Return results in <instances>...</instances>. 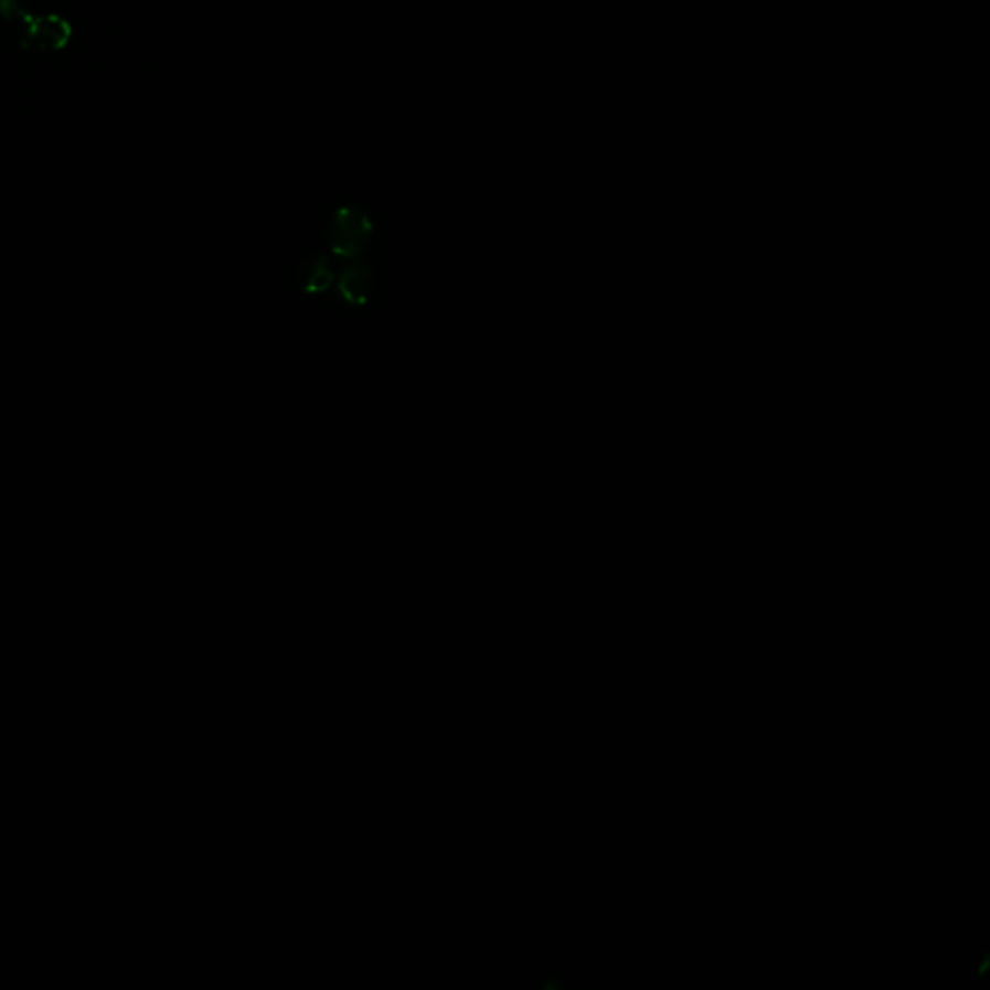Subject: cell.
<instances>
[{"mask_svg": "<svg viewBox=\"0 0 990 990\" xmlns=\"http://www.w3.org/2000/svg\"><path fill=\"white\" fill-rule=\"evenodd\" d=\"M374 231V219L362 205L344 203L333 211L329 221V254L344 262L364 258Z\"/></svg>", "mask_w": 990, "mask_h": 990, "instance_id": "cell-1", "label": "cell"}, {"mask_svg": "<svg viewBox=\"0 0 990 990\" xmlns=\"http://www.w3.org/2000/svg\"><path fill=\"white\" fill-rule=\"evenodd\" d=\"M12 20L22 24L20 45L25 51H40V53H56L68 47L74 38V28L71 22L58 14H30L28 10L18 7Z\"/></svg>", "mask_w": 990, "mask_h": 990, "instance_id": "cell-2", "label": "cell"}, {"mask_svg": "<svg viewBox=\"0 0 990 990\" xmlns=\"http://www.w3.org/2000/svg\"><path fill=\"white\" fill-rule=\"evenodd\" d=\"M337 274L329 256L305 259L300 269V289L306 297H321L336 285Z\"/></svg>", "mask_w": 990, "mask_h": 990, "instance_id": "cell-4", "label": "cell"}, {"mask_svg": "<svg viewBox=\"0 0 990 990\" xmlns=\"http://www.w3.org/2000/svg\"><path fill=\"white\" fill-rule=\"evenodd\" d=\"M337 297L352 308H364L372 300L375 290L374 267L364 258L351 259L337 275Z\"/></svg>", "mask_w": 990, "mask_h": 990, "instance_id": "cell-3", "label": "cell"}]
</instances>
